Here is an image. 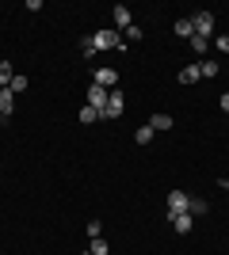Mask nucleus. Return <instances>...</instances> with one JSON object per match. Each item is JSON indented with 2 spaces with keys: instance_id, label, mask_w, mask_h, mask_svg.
Segmentation results:
<instances>
[{
  "instance_id": "1",
  "label": "nucleus",
  "mask_w": 229,
  "mask_h": 255,
  "mask_svg": "<svg viewBox=\"0 0 229 255\" xmlns=\"http://www.w3.org/2000/svg\"><path fill=\"white\" fill-rule=\"evenodd\" d=\"M96 50H126V42H122L119 31H96L92 38H84V42H80V53H84V57H92Z\"/></svg>"
},
{
  "instance_id": "2",
  "label": "nucleus",
  "mask_w": 229,
  "mask_h": 255,
  "mask_svg": "<svg viewBox=\"0 0 229 255\" xmlns=\"http://www.w3.org/2000/svg\"><path fill=\"white\" fill-rule=\"evenodd\" d=\"M176 213H191V194H184V191L168 194V221H172Z\"/></svg>"
},
{
  "instance_id": "3",
  "label": "nucleus",
  "mask_w": 229,
  "mask_h": 255,
  "mask_svg": "<svg viewBox=\"0 0 229 255\" xmlns=\"http://www.w3.org/2000/svg\"><path fill=\"white\" fill-rule=\"evenodd\" d=\"M122 111H126V99H122V92L115 88V92H111V99H107V107H103V118L119 122V118H122Z\"/></svg>"
},
{
  "instance_id": "4",
  "label": "nucleus",
  "mask_w": 229,
  "mask_h": 255,
  "mask_svg": "<svg viewBox=\"0 0 229 255\" xmlns=\"http://www.w3.org/2000/svg\"><path fill=\"white\" fill-rule=\"evenodd\" d=\"M191 19H195V34L199 38H214V15H210V11H195Z\"/></svg>"
},
{
  "instance_id": "5",
  "label": "nucleus",
  "mask_w": 229,
  "mask_h": 255,
  "mask_svg": "<svg viewBox=\"0 0 229 255\" xmlns=\"http://www.w3.org/2000/svg\"><path fill=\"white\" fill-rule=\"evenodd\" d=\"M92 84H99V88H107V92H115V88H119V73L103 65V69H96V80H92Z\"/></svg>"
},
{
  "instance_id": "6",
  "label": "nucleus",
  "mask_w": 229,
  "mask_h": 255,
  "mask_svg": "<svg viewBox=\"0 0 229 255\" xmlns=\"http://www.w3.org/2000/svg\"><path fill=\"white\" fill-rule=\"evenodd\" d=\"M176 80H180V84H195V80H203V65H199V61L184 65V69L176 73Z\"/></svg>"
},
{
  "instance_id": "7",
  "label": "nucleus",
  "mask_w": 229,
  "mask_h": 255,
  "mask_svg": "<svg viewBox=\"0 0 229 255\" xmlns=\"http://www.w3.org/2000/svg\"><path fill=\"white\" fill-rule=\"evenodd\" d=\"M107 99H111V92H107V88H99V84H92V88H88V107L103 111V107H107Z\"/></svg>"
},
{
  "instance_id": "8",
  "label": "nucleus",
  "mask_w": 229,
  "mask_h": 255,
  "mask_svg": "<svg viewBox=\"0 0 229 255\" xmlns=\"http://www.w3.org/2000/svg\"><path fill=\"white\" fill-rule=\"evenodd\" d=\"M115 31H130V8L126 4H115Z\"/></svg>"
},
{
  "instance_id": "9",
  "label": "nucleus",
  "mask_w": 229,
  "mask_h": 255,
  "mask_svg": "<svg viewBox=\"0 0 229 255\" xmlns=\"http://www.w3.org/2000/svg\"><path fill=\"white\" fill-rule=\"evenodd\" d=\"M172 229L180 236H187L191 229H195V217H191V213H176V217H172Z\"/></svg>"
},
{
  "instance_id": "10",
  "label": "nucleus",
  "mask_w": 229,
  "mask_h": 255,
  "mask_svg": "<svg viewBox=\"0 0 229 255\" xmlns=\"http://www.w3.org/2000/svg\"><path fill=\"white\" fill-rule=\"evenodd\" d=\"M11 107H15V92L0 88V118H11Z\"/></svg>"
},
{
  "instance_id": "11",
  "label": "nucleus",
  "mask_w": 229,
  "mask_h": 255,
  "mask_svg": "<svg viewBox=\"0 0 229 255\" xmlns=\"http://www.w3.org/2000/svg\"><path fill=\"white\" fill-rule=\"evenodd\" d=\"M187 46H191V53H195L199 61H207V46H210V38H199V34H191V38H187Z\"/></svg>"
},
{
  "instance_id": "12",
  "label": "nucleus",
  "mask_w": 229,
  "mask_h": 255,
  "mask_svg": "<svg viewBox=\"0 0 229 255\" xmlns=\"http://www.w3.org/2000/svg\"><path fill=\"white\" fill-rule=\"evenodd\" d=\"M149 126H153V133H161V129H172V126H176V118H172V115H153Z\"/></svg>"
},
{
  "instance_id": "13",
  "label": "nucleus",
  "mask_w": 229,
  "mask_h": 255,
  "mask_svg": "<svg viewBox=\"0 0 229 255\" xmlns=\"http://www.w3.org/2000/svg\"><path fill=\"white\" fill-rule=\"evenodd\" d=\"M176 34H180V38H191V34H195V19H191V15L176 19Z\"/></svg>"
},
{
  "instance_id": "14",
  "label": "nucleus",
  "mask_w": 229,
  "mask_h": 255,
  "mask_svg": "<svg viewBox=\"0 0 229 255\" xmlns=\"http://www.w3.org/2000/svg\"><path fill=\"white\" fill-rule=\"evenodd\" d=\"M153 137H157V133H153V126H149V122H145V126H138V129H134V141H138V145H149Z\"/></svg>"
},
{
  "instance_id": "15",
  "label": "nucleus",
  "mask_w": 229,
  "mask_h": 255,
  "mask_svg": "<svg viewBox=\"0 0 229 255\" xmlns=\"http://www.w3.org/2000/svg\"><path fill=\"white\" fill-rule=\"evenodd\" d=\"M99 118H103V111H96V107H80V122H84V126H88V122H99Z\"/></svg>"
},
{
  "instance_id": "16",
  "label": "nucleus",
  "mask_w": 229,
  "mask_h": 255,
  "mask_svg": "<svg viewBox=\"0 0 229 255\" xmlns=\"http://www.w3.org/2000/svg\"><path fill=\"white\" fill-rule=\"evenodd\" d=\"M27 84H31V80H27V76H23V73H15V76H11V92H15V96H23V92H27Z\"/></svg>"
},
{
  "instance_id": "17",
  "label": "nucleus",
  "mask_w": 229,
  "mask_h": 255,
  "mask_svg": "<svg viewBox=\"0 0 229 255\" xmlns=\"http://www.w3.org/2000/svg\"><path fill=\"white\" fill-rule=\"evenodd\" d=\"M11 76H15V73H11V61H0V88H8Z\"/></svg>"
},
{
  "instance_id": "18",
  "label": "nucleus",
  "mask_w": 229,
  "mask_h": 255,
  "mask_svg": "<svg viewBox=\"0 0 229 255\" xmlns=\"http://www.w3.org/2000/svg\"><path fill=\"white\" fill-rule=\"evenodd\" d=\"M84 233H88V240H96V236H103V221H88V225H84Z\"/></svg>"
},
{
  "instance_id": "19",
  "label": "nucleus",
  "mask_w": 229,
  "mask_h": 255,
  "mask_svg": "<svg viewBox=\"0 0 229 255\" xmlns=\"http://www.w3.org/2000/svg\"><path fill=\"white\" fill-rule=\"evenodd\" d=\"M88 252H92V255H107V240H103V236H96V240L88 244Z\"/></svg>"
},
{
  "instance_id": "20",
  "label": "nucleus",
  "mask_w": 229,
  "mask_h": 255,
  "mask_svg": "<svg viewBox=\"0 0 229 255\" xmlns=\"http://www.w3.org/2000/svg\"><path fill=\"white\" fill-rule=\"evenodd\" d=\"M199 65H203V76H207V80L222 73V69H218V61H199Z\"/></svg>"
},
{
  "instance_id": "21",
  "label": "nucleus",
  "mask_w": 229,
  "mask_h": 255,
  "mask_svg": "<svg viewBox=\"0 0 229 255\" xmlns=\"http://www.w3.org/2000/svg\"><path fill=\"white\" fill-rule=\"evenodd\" d=\"M210 46H218L222 53H229V34H214V38H210Z\"/></svg>"
},
{
  "instance_id": "22",
  "label": "nucleus",
  "mask_w": 229,
  "mask_h": 255,
  "mask_svg": "<svg viewBox=\"0 0 229 255\" xmlns=\"http://www.w3.org/2000/svg\"><path fill=\"white\" fill-rule=\"evenodd\" d=\"M122 34H126L130 42H138V38H142V27H134V23H130V31H122Z\"/></svg>"
},
{
  "instance_id": "23",
  "label": "nucleus",
  "mask_w": 229,
  "mask_h": 255,
  "mask_svg": "<svg viewBox=\"0 0 229 255\" xmlns=\"http://www.w3.org/2000/svg\"><path fill=\"white\" fill-rule=\"evenodd\" d=\"M218 103H222V111H226V115H229V92H226V96L218 99Z\"/></svg>"
},
{
  "instance_id": "24",
  "label": "nucleus",
  "mask_w": 229,
  "mask_h": 255,
  "mask_svg": "<svg viewBox=\"0 0 229 255\" xmlns=\"http://www.w3.org/2000/svg\"><path fill=\"white\" fill-rule=\"evenodd\" d=\"M218 187H222V191H229V179H218Z\"/></svg>"
},
{
  "instance_id": "25",
  "label": "nucleus",
  "mask_w": 229,
  "mask_h": 255,
  "mask_svg": "<svg viewBox=\"0 0 229 255\" xmlns=\"http://www.w3.org/2000/svg\"><path fill=\"white\" fill-rule=\"evenodd\" d=\"M84 255H92V252H84Z\"/></svg>"
}]
</instances>
